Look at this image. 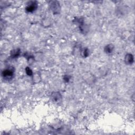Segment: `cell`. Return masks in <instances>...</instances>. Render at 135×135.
Here are the masks:
<instances>
[{
    "label": "cell",
    "mask_w": 135,
    "mask_h": 135,
    "mask_svg": "<svg viewBox=\"0 0 135 135\" xmlns=\"http://www.w3.org/2000/svg\"><path fill=\"white\" fill-rule=\"evenodd\" d=\"M50 9L54 14H58L60 11V6L57 1H52L50 5Z\"/></svg>",
    "instance_id": "3"
},
{
    "label": "cell",
    "mask_w": 135,
    "mask_h": 135,
    "mask_svg": "<svg viewBox=\"0 0 135 135\" xmlns=\"http://www.w3.org/2000/svg\"><path fill=\"white\" fill-rule=\"evenodd\" d=\"M20 55V50L19 49H16L12 50L11 53V56L12 58H18Z\"/></svg>",
    "instance_id": "7"
},
{
    "label": "cell",
    "mask_w": 135,
    "mask_h": 135,
    "mask_svg": "<svg viewBox=\"0 0 135 135\" xmlns=\"http://www.w3.org/2000/svg\"><path fill=\"white\" fill-rule=\"evenodd\" d=\"M37 8V4L35 1H31L25 8V11L28 13H32L34 12Z\"/></svg>",
    "instance_id": "2"
},
{
    "label": "cell",
    "mask_w": 135,
    "mask_h": 135,
    "mask_svg": "<svg viewBox=\"0 0 135 135\" xmlns=\"http://www.w3.org/2000/svg\"><path fill=\"white\" fill-rule=\"evenodd\" d=\"M115 49V46L113 44H109L104 47V51L105 52V53H106L107 54H110L113 52Z\"/></svg>",
    "instance_id": "5"
},
{
    "label": "cell",
    "mask_w": 135,
    "mask_h": 135,
    "mask_svg": "<svg viewBox=\"0 0 135 135\" xmlns=\"http://www.w3.org/2000/svg\"><path fill=\"white\" fill-rule=\"evenodd\" d=\"M81 56L84 58H87L89 56V50L87 48H84L81 50Z\"/></svg>",
    "instance_id": "8"
},
{
    "label": "cell",
    "mask_w": 135,
    "mask_h": 135,
    "mask_svg": "<svg viewBox=\"0 0 135 135\" xmlns=\"http://www.w3.org/2000/svg\"><path fill=\"white\" fill-rule=\"evenodd\" d=\"M125 62L127 65H131L134 62V58L132 54L128 53L125 56Z\"/></svg>",
    "instance_id": "4"
},
{
    "label": "cell",
    "mask_w": 135,
    "mask_h": 135,
    "mask_svg": "<svg viewBox=\"0 0 135 135\" xmlns=\"http://www.w3.org/2000/svg\"><path fill=\"white\" fill-rule=\"evenodd\" d=\"M14 70L13 68H9L5 69L2 72V76L6 80H11L14 76Z\"/></svg>",
    "instance_id": "1"
},
{
    "label": "cell",
    "mask_w": 135,
    "mask_h": 135,
    "mask_svg": "<svg viewBox=\"0 0 135 135\" xmlns=\"http://www.w3.org/2000/svg\"><path fill=\"white\" fill-rule=\"evenodd\" d=\"M63 79L65 82H66L67 83V82H69L70 80V76H69V75H64V76H63Z\"/></svg>",
    "instance_id": "10"
},
{
    "label": "cell",
    "mask_w": 135,
    "mask_h": 135,
    "mask_svg": "<svg viewBox=\"0 0 135 135\" xmlns=\"http://www.w3.org/2000/svg\"><path fill=\"white\" fill-rule=\"evenodd\" d=\"M51 98L55 102H59L61 99V95L59 92H55L52 93Z\"/></svg>",
    "instance_id": "6"
},
{
    "label": "cell",
    "mask_w": 135,
    "mask_h": 135,
    "mask_svg": "<svg viewBox=\"0 0 135 135\" xmlns=\"http://www.w3.org/2000/svg\"><path fill=\"white\" fill-rule=\"evenodd\" d=\"M25 72H26V74L28 75L29 76H32V75H33V71L30 69V68H29V67L27 66L26 68H25Z\"/></svg>",
    "instance_id": "9"
}]
</instances>
